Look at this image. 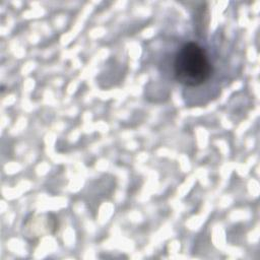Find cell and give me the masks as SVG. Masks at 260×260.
<instances>
[{
  "label": "cell",
  "instance_id": "6da1fadb",
  "mask_svg": "<svg viewBox=\"0 0 260 260\" xmlns=\"http://www.w3.org/2000/svg\"><path fill=\"white\" fill-rule=\"evenodd\" d=\"M212 74V66L206 51L197 43L184 44L174 59V75L176 80L189 87L205 83Z\"/></svg>",
  "mask_w": 260,
  "mask_h": 260
}]
</instances>
